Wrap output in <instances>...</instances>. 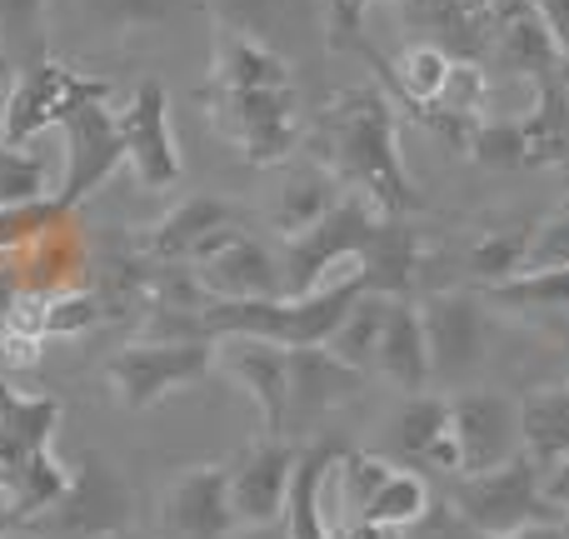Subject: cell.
Here are the masks:
<instances>
[{
	"label": "cell",
	"mask_w": 569,
	"mask_h": 539,
	"mask_svg": "<svg viewBox=\"0 0 569 539\" xmlns=\"http://www.w3.org/2000/svg\"><path fill=\"white\" fill-rule=\"evenodd\" d=\"M96 90H110V80L80 76V70H70L66 60H56V56L16 70L6 100H0V140H6V146L40 140L46 130L60 126V116H66L80 96H96Z\"/></svg>",
	"instance_id": "obj_8"
},
{
	"label": "cell",
	"mask_w": 569,
	"mask_h": 539,
	"mask_svg": "<svg viewBox=\"0 0 569 539\" xmlns=\"http://www.w3.org/2000/svg\"><path fill=\"white\" fill-rule=\"evenodd\" d=\"M340 445H305L300 460H295V480H290V500H284L280 530L284 539H335V525L325 515V485L330 470L340 465Z\"/></svg>",
	"instance_id": "obj_19"
},
{
	"label": "cell",
	"mask_w": 569,
	"mask_h": 539,
	"mask_svg": "<svg viewBox=\"0 0 569 539\" xmlns=\"http://www.w3.org/2000/svg\"><path fill=\"white\" fill-rule=\"evenodd\" d=\"M450 430V395H405V410L395 420V445H400L405 460L430 465L435 445Z\"/></svg>",
	"instance_id": "obj_31"
},
{
	"label": "cell",
	"mask_w": 569,
	"mask_h": 539,
	"mask_svg": "<svg viewBox=\"0 0 569 539\" xmlns=\"http://www.w3.org/2000/svg\"><path fill=\"white\" fill-rule=\"evenodd\" d=\"M230 539H236V535H230ZM240 539H284V530H280V525H256V530H246Z\"/></svg>",
	"instance_id": "obj_40"
},
{
	"label": "cell",
	"mask_w": 569,
	"mask_h": 539,
	"mask_svg": "<svg viewBox=\"0 0 569 539\" xmlns=\"http://www.w3.org/2000/svg\"><path fill=\"white\" fill-rule=\"evenodd\" d=\"M16 535H20L16 510H10V505H0V539H16Z\"/></svg>",
	"instance_id": "obj_39"
},
{
	"label": "cell",
	"mask_w": 569,
	"mask_h": 539,
	"mask_svg": "<svg viewBox=\"0 0 569 539\" xmlns=\"http://www.w3.org/2000/svg\"><path fill=\"white\" fill-rule=\"evenodd\" d=\"M545 490H550V500L569 510V460H560L555 470H545Z\"/></svg>",
	"instance_id": "obj_37"
},
{
	"label": "cell",
	"mask_w": 569,
	"mask_h": 539,
	"mask_svg": "<svg viewBox=\"0 0 569 539\" xmlns=\"http://www.w3.org/2000/svg\"><path fill=\"white\" fill-rule=\"evenodd\" d=\"M50 0H0V46L10 66L26 70L50 56Z\"/></svg>",
	"instance_id": "obj_30"
},
{
	"label": "cell",
	"mask_w": 569,
	"mask_h": 539,
	"mask_svg": "<svg viewBox=\"0 0 569 539\" xmlns=\"http://www.w3.org/2000/svg\"><path fill=\"white\" fill-rule=\"evenodd\" d=\"M520 130H525V160L565 156L569 150V86L560 80V70L535 80V110L520 120Z\"/></svg>",
	"instance_id": "obj_27"
},
{
	"label": "cell",
	"mask_w": 569,
	"mask_h": 539,
	"mask_svg": "<svg viewBox=\"0 0 569 539\" xmlns=\"http://www.w3.org/2000/svg\"><path fill=\"white\" fill-rule=\"evenodd\" d=\"M315 150H320V166L340 186H355V196L375 216L400 220L410 210H420L410 170L400 160V140H395V106L385 90L375 86L340 90L315 120Z\"/></svg>",
	"instance_id": "obj_2"
},
{
	"label": "cell",
	"mask_w": 569,
	"mask_h": 539,
	"mask_svg": "<svg viewBox=\"0 0 569 539\" xmlns=\"http://www.w3.org/2000/svg\"><path fill=\"white\" fill-rule=\"evenodd\" d=\"M450 440H455V460L460 475H485L495 465H510L515 455H525V435H520V400L500 390H470L450 395Z\"/></svg>",
	"instance_id": "obj_9"
},
{
	"label": "cell",
	"mask_w": 569,
	"mask_h": 539,
	"mask_svg": "<svg viewBox=\"0 0 569 539\" xmlns=\"http://www.w3.org/2000/svg\"><path fill=\"white\" fill-rule=\"evenodd\" d=\"M50 180H56V166H50L46 150H36V140H26V146H6L0 140V210L56 200Z\"/></svg>",
	"instance_id": "obj_29"
},
{
	"label": "cell",
	"mask_w": 569,
	"mask_h": 539,
	"mask_svg": "<svg viewBox=\"0 0 569 539\" xmlns=\"http://www.w3.org/2000/svg\"><path fill=\"white\" fill-rule=\"evenodd\" d=\"M390 300L395 295H380V290H365L360 300L345 310V320L335 325V335L325 340V350L340 355L345 365L355 370H375V350H380V330H385V315H390Z\"/></svg>",
	"instance_id": "obj_26"
},
{
	"label": "cell",
	"mask_w": 569,
	"mask_h": 539,
	"mask_svg": "<svg viewBox=\"0 0 569 539\" xmlns=\"http://www.w3.org/2000/svg\"><path fill=\"white\" fill-rule=\"evenodd\" d=\"M355 390H360V370L345 365L340 355H330L325 345L290 350V415H284V435L310 430L315 420H325L345 400H355Z\"/></svg>",
	"instance_id": "obj_17"
},
{
	"label": "cell",
	"mask_w": 569,
	"mask_h": 539,
	"mask_svg": "<svg viewBox=\"0 0 569 539\" xmlns=\"http://www.w3.org/2000/svg\"><path fill=\"white\" fill-rule=\"evenodd\" d=\"M0 430L16 435L30 450H56L60 400L56 395H20L10 385H0Z\"/></svg>",
	"instance_id": "obj_32"
},
{
	"label": "cell",
	"mask_w": 569,
	"mask_h": 539,
	"mask_svg": "<svg viewBox=\"0 0 569 539\" xmlns=\"http://www.w3.org/2000/svg\"><path fill=\"white\" fill-rule=\"evenodd\" d=\"M425 340H430V375L445 390H465L485 360V305L465 290H440L420 305Z\"/></svg>",
	"instance_id": "obj_11"
},
{
	"label": "cell",
	"mask_w": 569,
	"mask_h": 539,
	"mask_svg": "<svg viewBox=\"0 0 569 539\" xmlns=\"http://www.w3.org/2000/svg\"><path fill=\"white\" fill-rule=\"evenodd\" d=\"M80 26L96 36H140V30L170 26L180 0H70Z\"/></svg>",
	"instance_id": "obj_28"
},
{
	"label": "cell",
	"mask_w": 569,
	"mask_h": 539,
	"mask_svg": "<svg viewBox=\"0 0 569 539\" xmlns=\"http://www.w3.org/2000/svg\"><path fill=\"white\" fill-rule=\"evenodd\" d=\"M110 539H146V535H136V530H120V535H110Z\"/></svg>",
	"instance_id": "obj_41"
},
{
	"label": "cell",
	"mask_w": 569,
	"mask_h": 539,
	"mask_svg": "<svg viewBox=\"0 0 569 539\" xmlns=\"http://www.w3.org/2000/svg\"><path fill=\"white\" fill-rule=\"evenodd\" d=\"M16 300H20V280H16V270L0 266V320H6V315L16 310Z\"/></svg>",
	"instance_id": "obj_38"
},
{
	"label": "cell",
	"mask_w": 569,
	"mask_h": 539,
	"mask_svg": "<svg viewBox=\"0 0 569 539\" xmlns=\"http://www.w3.org/2000/svg\"><path fill=\"white\" fill-rule=\"evenodd\" d=\"M520 435L525 455L540 470H555L560 460H569V380L535 385L520 395Z\"/></svg>",
	"instance_id": "obj_22"
},
{
	"label": "cell",
	"mask_w": 569,
	"mask_h": 539,
	"mask_svg": "<svg viewBox=\"0 0 569 539\" xmlns=\"http://www.w3.org/2000/svg\"><path fill=\"white\" fill-rule=\"evenodd\" d=\"M295 460H300V445H290L284 435H260L256 445L236 455L230 470V505H236V520L246 530L256 525H280L284 500H290V480H295Z\"/></svg>",
	"instance_id": "obj_13"
},
{
	"label": "cell",
	"mask_w": 569,
	"mask_h": 539,
	"mask_svg": "<svg viewBox=\"0 0 569 539\" xmlns=\"http://www.w3.org/2000/svg\"><path fill=\"white\" fill-rule=\"evenodd\" d=\"M200 100H206L216 130L250 166H284L305 136L290 60L270 40L246 36V30H216L210 80Z\"/></svg>",
	"instance_id": "obj_1"
},
{
	"label": "cell",
	"mask_w": 569,
	"mask_h": 539,
	"mask_svg": "<svg viewBox=\"0 0 569 539\" xmlns=\"http://www.w3.org/2000/svg\"><path fill=\"white\" fill-rule=\"evenodd\" d=\"M475 156L480 160H495V166H515V160H525V130L520 120L515 126H505V120H495V126H480L470 136Z\"/></svg>",
	"instance_id": "obj_34"
},
{
	"label": "cell",
	"mask_w": 569,
	"mask_h": 539,
	"mask_svg": "<svg viewBox=\"0 0 569 539\" xmlns=\"http://www.w3.org/2000/svg\"><path fill=\"white\" fill-rule=\"evenodd\" d=\"M450 70H455L450 50L435 46V40H415V46H405L400 56H395L390 80H395V90H400L405 106H415L425 116V110H430L435 100L445 96V80H450Z\"/></svg>",
	"instance_id": "obj_25"
},
{
	"label": "cell",
	"mask_w": 569,
	"mask_h": 539,
	"mask_svg": "<svg viewBox=\"0 0 569 539\" xmlns=\"http://www.w3.org/2000/svg\"><path fill=\"white\" fill-rule=\"evenodd\" d=\"M375 370L405 395H425L435 390V375H430V340H425V315L415 300L395 295L390 315H385V330H380V350H375Z\"/></svg>",
	"instance_id": "obj_18"
},
{
	"label": "cell",
	"mask_w": 569,
	"mask_h": 539,
	"mask_svg": "<svg viewBox=\"0 0 569 539\" xmlns=\"http://www.w3.org/2000/svg\"><path fill=\"white\" fill-rule=\"evenodd\" d=\"M200 295L206 300H276L284 295V270L260 240H250L246 230L226 240L220 250H210L200 266H190Z\"/></svg>",
	"instance_id": "obj_16"
},
{
	"label": "cell",
	"mask_w": 569,
	"mask_h": 539,
	"mask_svg": "<svg viewBox=\"0 0 569 539\" xmlns=\"http://www.w3.org/2000/svg\"><path fill=\"white\" fill-rule=\"evenodd\" d=\"M445 510L475 535L515 539L530 530H550L565 520V510L545 490V470L530 455H515L510 465H495L485 475H455V490Z\"/></svg>",
	"instance_id": "obj_3"
},
{
	"label": "cell",
	"mask_w": 569,
	"mask_h": 539,
	"mask_svg": "<svg viewBox=\"0 0 569 539\" xmlns=\"http://www.w3.org/2000/svg\"><path fill=\"white\" fill-rule=\"evenodd\" d=\"M240 530L226 465H190L160 495V539H230Z\"/></svg>",
	"instance_id": "obj_12"
},
{
	"label": "cell",
	"mask_w": 569,
	"mask_h": 539,
	"mask_svg": "<svg viewBox=\"0 0 569 539\" xmlns=\"http://www.w3.org/2000/svg\"><path fill=\"white\" fill-rule=\"evenodd\" d=\"M340 200H345L340 196V180H335L320 160L295 166L290 176L280 180L276 200H270V226H276L284 240H295V236H305L310 226H320V220L330 216Z\"/></svg>",
	"instance_id": "obj_20"
},
{
	"label": "cell",
	"mask_w": 569,
	"mask_h": 539,
	"mask_svg": "<svg viewBox=\"0 0 569 539\" xmlns=\"http://www.w3.org/2000/svg\"><path fill=\"white\" fill-rule=\"evenodd\" d=\"M96 320H100L96 290H46L40 295V335H46V340H76V335L96 330Z\"/></svg>",
	"instance_id": "obj_33"
},
{
	"label": "cell",
	"mask_w": 569,
	"mask_h": 539,
	"mask_svg": "<svg viewBox=\"0 0 569 539\" xmlns=\"http://www.w3.org/2000/svg\"><path fill=\"white\" fill-rule=\"evenodd\" d=\"M560 539H569V510H565V520H560Z\"/></svg>",
	"instance_id": "obj_42"
},
{
	"label": "cell",
	"mask_w": 569,
	"mask_h": 539,
	"mask_svg": "<svg viewBox=\"0 0 569 539\" xmlns=\"http://www.w3.org/2000/svg\"><path fill=\"white\" fill-rule=\"evenodd\" d=\"M216 370L256 400L266 435H284V415H290V350L284 345L256 340V335H226L216 340Z\"/></svg>",
	"instance_id": "obj_15"
},
{
	"label": "cell",
	"mask_w": 569,
	"mask_h": 539,
	"mask_svg": "<svg viewBox=\"0 0 569 539\" xmlns=\"http://www.w3.org/2000/svg\"><path fill=\"white\" fill-rule=\"evenodd\" d=\"M130 515H136V490L106 455L90 450L70 465L66 495L30 515L16 539H110L130 530Z\"/></svg>",
	"instance_id": "obj_4"
},
{
	"label": "cell",
	"mask_w": 569,
	"mask_h": 539,
	"mask_svg": "<svg viewBox=\"0 0 569 539\" xmlns=\"http://www.w3.org/2000/svg\"><path fill=\"white\" fill-rule=\"evenodd\" d=\"M240 230V210L220 196H190L166 220L146 230L140 250L160 266H200L210 250H220Z\"/></svg>",
	"instance_id": "obj_14"
},
{
	"label": "cell",
	"mask_w": 569,
	"mask_h": 539,
	"mask_svg": "<svg viewBox=\"0 0 569 539\" xmlns=\"http://www.w3.org/2000/svg\"><path fill=\"white\" fill-rule=\"evenodd\" d=\"M120 140H126V166L136 170L140 190H170L186 176L180 140L170 126V96L160 80H140L120 110Z\"/></svg>",
	"instance_id": "obj_10"
},
{
	"label": "cell",
	"mask_w": 569,
	"mask_h": 539,
	"mask_svg": "<svg viewBox=\"0 0 569 539\" xmlns=\"http://www.w3.org/2000/svg\"><path fill=\"white\" fill-rule=\"evenodd\" d=\"M375 0H325V26H330V46L345 50L360 40V26H365V10Z\"/></svg>",
	"instance_id": "obj_35"
},
{
	"label": "cell",
	"mask_w": 569,
	"mask_h": 539,
	"mask_svg": "<svg viewBox=\"0 0 569 539\" xmlns=\"http://www.w3.org/2000/svg\"><path fill=\"white\" fill-rule=\"evenodd\" d=\"M380 220L385 216H375V210L355 196V200H340V206H335L320 226L305 230V236L284 240V260H280L284 295H310V290H320L325 280H335L345 266H355Z\"/></svg>",
	"instance_id": "obj_7"
},
{
	"label": "cell",
	"mask_w": 569,
	"mask_h": 539,
	"mask_svg": "<svg viewBox=\"0 0 569 539\" xmlns=\"http://www.w3.org/2000/svg\"><path fill=\"white\" fill-rule=\"evenodd\" d=\"M430 510H435L430 485H425L415 470L390 465V475H385V480L375 485V495L365 500L360 525H370V530H380V535H410Z\"/></svg>",
	"instance_id": "obj_24"
},
{
	"label": "cell",
	"mask_w": 569,
	"mask_h": 539,
	"mask_svg": "<svg viewBox=\"0 0 569 539\" xmlns=\"http://www.w3.org/2000/svg\"><path fill=\"white\" fill-rule=\"evenodd\" d=\"M495 60H500L505 70H515V76H530V80H545V76H555V70H565V60H560V50H555L550 30L540 26V16H535L525 0H505V6H500Z\"/></svg>",
	"instance_id": "obj_21"
},
{
	"label": "cell",
	"mask_w": 569,
	"mask_h": 539,
	"mask_svg": "<svg viewBox=\"0 0 569 539\" xmlns=\"http://www.w3.org/2000/svg\"><path fill=\"white\" fill-rule=\"evenodd\" d=\"M360 266H365V290H380V295H405L420 270V236L400 220H380L370 236V246L360 250Z\"/></svg>",
	"instance_id": "obj_23"
},
{
	"label": "cell",
	"mask_w": 569,
	"mask_h": 539,
	"mask_svg": "<svg viewBox=\"0 0 569 539\" xmlns=\"http://www.w3.org/2000/svg\"><path fill=\"white\" fill-rule=\"evenodd\" d=\"M525 6H530L535 16H540V26L550 30L555 50H560V60L569 70V0H525Z\"/></svg>",
	"instance_id": "obj_36"
},
{
	"label": "cell",
	"mask_w": 569,
	"mask_h": 539,
	"mask_svg": "<svg viewBox=\"0 0 569 539\" xmlns=\"http://www.w3.org/2000/svg\"><path fill=\"white\" fill-rule=\"evenodd\" d=\"M60 190L56 206L76 210L80 200H90L120 166H126V140H120V110H110V90H96V96H80L76 106L60 116Z\"/></svg>",
	"instance_id": "obj_6"
},
{
	"label": "cell",
	"mask_w": 569,
	"mask_h": 539,
	"mask_svg": "<svg viewBox=\"0 0 569 539\" xmlns=\"http://www.w3.org/2000/svg\"><path fill=\"white\" fill-rule=\"evenodd\" d=\"M216 375V340L150 335L106 360V385L126 410H156L170 395H186Z\"/></svg>",
	"instance_id": "obj_5"
}]
</instances>
